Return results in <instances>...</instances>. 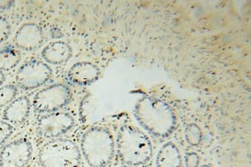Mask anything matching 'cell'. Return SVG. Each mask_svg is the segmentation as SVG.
Wrapping results in <instances>:
<instances>
[{"mask_svg":"<svg viewBox=\"0 0 251 167\" xmlns=\"http://www.w3.org/2000/svg\"><path fill=\"white\" fill-rule=\"evenodd\" d=\"M135 119L151 137L164 139L177 128V117L173 108L165 101L152 96L139 98L133 109Z\"/></svg>","mask_w":251,"mask_h":167,"instance_id":"6da1fadb","label":"cell"},{"mask_svg":"<svg viewBox=\"0 0 251 167\" xmlns=\"http://www.w3.org/2000/svg\"><path fill=\"white\" fill-rule=\"evenodd\" d=\"M119 160L125 165L140 167L151 160L152 144L147 135L138 128L125 125L119 129L116 139Z\"/></svg>","mask_w":251,"mask_h":167,"instance_id":"7a4b0ae2","label":"cell"},{"mask_svg":"<svg viewBox=\"0 0 251 167\" xmlns=\"http://www.w3.org/2000/svg\"><path fill=\"white\" fill-rule=\"evenodd\" d=\"M80 151L90 167H108L115 153L113 136L102 126L90 128L82 137Z\"/></svg>","mask_w":251,"mask_h":167,"instance_id":"3957f363","label":"cell"},{"mask_svg":"<svg viewBox=\"0 0 251 167\" xmlns=\"http://www.w3.org/2000/svg\"><path fill=\"white\" fill-rule=\"evenodd\" d=\"M38 160L42 167H80L81 153L72 140L53 139L40 149Z\"/></svg>","mask_w":251,"mask_h":167,"instance_id":"277c9868","label":"cell"},{"mask_svg":"<svg viewBox=\"0 0 251 167\" xmlns=\"http://www.w3.org/2000/svg\"><path fill=\"white\" fill-rule=\"evenodd\" d=\"M72 98V92L64 84H55L44 87L33 98V108L39 114H50L58 111L68 106Z\"/></svg>","mask_w":251,"mask_h":167,"instance_id":"5b68a950","label":"cell"},{"mask_svg":"<svg viewBox=\"0 0 251 167\" xmlns=\"http://www.w3.org/2000/svg\"><path fill=\"white\" fill-rule=\"evenodd\" d=\"M53 71L45 62L30 60L25 62L17 71L16 82L20 89L30 91L48 83Z\"/></svg>","mask_w":251,"mask_h":167,"instance_id":"8992f818","label":"cell"},{"mask_svg":"<svg viewBox=\"0 0 251 167\" xmlns=\"http://www.w3.org/2000/svg\"><path fill=\"white\" fill-rule=\"evenodd\" d=\"M74 117L65 111H55L39 118L37 133L45 139H57L71 130L75 125Z\"/></svg>","mask_w":251,"mask_h":167,"instance_id":"52a82bcc","label":"cell"},{"mask_svg":"<svg viewBox=\"0 0 251 167\" xmlns=\"http://www.w3.org/2000/svg\"><path fill=\"white\" fill-rule=\"evenodd\" d=\"M33 155V145L27 139L14 140L0 151V167H25Z\"/></svg>","mask_w":251,"mask_h":167,"instance_id":"ba28073f","label":"cell"},{"mask_svg":"<svg viewBox=\"0 0 251 167\" xmlns=\"http://www.w3.org/2000/svg\"><path fill=\"white\" fill-rule=\"evenodd\" d=\"M44 40V31L38 24L34 23L24 24L15 34V45L24 51H34L42 45Z\"/></svg>","mask_w":251,"mask_h":167,"instance_id":"9c48e42d","label":"cell"},{"mask_svg":"<svg viewBox=\"0 0 251 167\" xmlns=\"http://www.w3.org/2000/svg\"><path fill=\"white\" fill-rule=\"evenodd\" d=\"M100 75V68L89 61L77 62L68 72V80L77 86L91 85L99 80Z\"/></svg>","mask_w":251,"mask_h":167,"instance_id":"30bf717a","label":"cell"},{"mask_svg":"<svg viewBox=\"0 0 251 167\" xmlns=\"http://www.w3.org/2000/svg\"><path fill=\"white\" fill-rule=\"evenodd\" d=\"M31 102L26 96L17 98L6 106L2 114L4 121L11 125L24 123L31 111Z\"/></svg>","mask_w":251,"mask_h":167,"instance_id":"8fae6325","label":"cell"},{"mask_svg":"<svg viewBox=\"0 0 251 167\" xmlns=\"http://www.w3.org/2000/svg\"><path fill=\"white\" fill-rule=\"evenodd\" d=\"M41 55L48 64L59 65L68 62L72 57L73 50L66 42H51L44 48Z\"/></svg>","mask_w":251,"mask_h":167,"instance_id":"7c38bea8","label":"cell"},{"mask_svg":"<svg viewBox=\"0 0 251 167\" xmlns=\"http://www.w3.org/2000/svg\"><path fill=\"white\" fill-rule=\"evenodd\" d=\"M156 167H182L180 152L176 144L168 142L158 151L155 160Z\"/></svg>","mask_w":251,"mask_h":167,"instance_id":"4fadbf2b","label":"cell"},{"mask_svg":"<svg viewBox=\"0 0 251 167\" xmlns=\"http://www.w3.org/2000/svg\"><path fill=\"white\" fill-rule=\"evenodd\" d=\"M21 54L18 50L7 47L0 51V71H9L20 64Z\"/></svg>","mask_w":251,"mask_h":167,"instance_id":"5bb4252c","label":"cell"},{"mask_svg":"<svg viewBox=\"0 0 251 167\" xmlns=\"http://www.w3.org/2000/svg\"><path fill=\"white\" fill-rule=\"evenodd\" d=\"M185 139L192 146H198L203 139L202 129L196 123H189L185 128Z\"/></svg>","mask_w":251,"mask_h":167,"instance_id":"9a60e30c","label":"cell"},{"mask_svg":"<svg viewBox=\"0 0 251 167\" xmlns=\"http://www.w3.org/2000/svg\"><path fill=\"white\" fill-rule=\"evenodd\" d=\"M18 95V88L14 84L0 87V108L5 107L14 101Z\"/></svg>","mask_w":251,"mask_h":167,"instance_id":"2e32d148","label":"cell"},{"mask_svg":"<svg viewBox=\"0 0 251 167\" xmlns=\"http://www.w3.org/2000/svg\"><path fill=\"white\" fill-rule=\"evenodd\" d=\"M13 133V126L6 121H0V146L9 139Z\"/></svg>","mask_w":251,"mask_h":167,"instance_id":"e0dca14e","label":"cell"},{"mask_svg":"<svg viewBox=\"0 0 251 167\" xmlns=\"http://www.w3.org/2000/svg\"><path fill=\"white\" fill-rule=\"evenodd\" d=\"M11 33V25L6 17L0 16V44L8 40Z\"/></svg>","mask_w":251,"mask_h":167,"instance_id":"ac0fdd59","label":"cell"},{"mask_svg":"<svg viewBox=\"0 0 251 167\" xmlns=\"http://www.w3.org/2000/svg\"><path fill=\"white\" fill-rule=\"evenodd\" d=\"M185 167H198L201 162V158L197 153L189 152L184 157Z\"/></svg>","mask_w":251,"mask_h":167,"instance_id":"d6986e66","label":"cell"},{"mask_svg":"<svg viewBox=\"0 0 251 167\" xmlns=\"http://www.w3.org/2000/svg\"><path fill=\"white\" fill-rule=\"evenodd\" d=\"M14 1H6V0H2L0 1V9L2 10H7L11 9L14 6Z\"/></svg>","mask_w":251,"mask_h":167,"instance_id":"ffe728a7","label":"cell"},{"mask_svg":"<svg viewBox=\"0 0 251 167\" xmlns=\"http://www.w3.org/2000/svg\"><path fill=\"white\" fill-rule=\"evenodd\" d=\"M5 82H6V76L4 75L3 71H0V87H2Z\"/></svg>","mask_w":251,"mask_h":167,"instance_id":"44dd1931","label":"cell"},{"mask_svg":"<svg viewBox=\"0 0 251 167\" xmlns=\"http://www.w3.org/2000/svg\"><path fill=\"white\" fill-rule=\"evenodd\" d=\"M131 167V166H127V165H123V166H120V167Z\"/></svg>","mask_w":251,"mask_h":167,"instance_id":"7402d4cb","label":"cell"},{"mask_svg":"<svg viewBox=\"0 0 251 167\" xmlns=\"http://www.w3.org/2000/svg\"><path fill=\"white\" fill-rule=\"evenodd\" d=\"M212 167V166H210V165H203V166H202V167Z\"/></svg>","mask_w":251,"mask_h":167,"instance_id":"603a6c76","label":"cell"}]
</instances>
